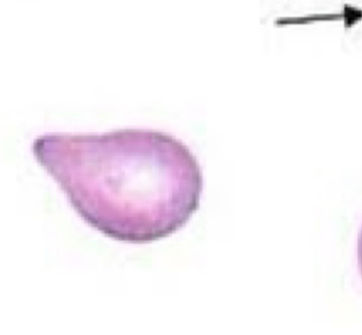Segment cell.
Wrapping results in <instances>:
<instances>
[{"label":"cell","mask_w":362,"mask_h":335,"mask_svg":"<svg viewBox=\"0 0 362 335\" xmlns=\"http://www.w3.org/2000/svg\"><path fill=\"white\" fill-rule=\"evenodd\" d=\"M358 264H359L360 273L362 275V229L360 231L359 239H358Z\"/></svg>","instance_id":"cell-1"}]
</instances>
